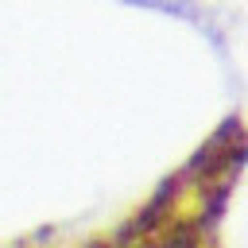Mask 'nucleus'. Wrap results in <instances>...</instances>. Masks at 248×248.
<instances>
[{"label": "nucleus", "instance_id": "nucleus-1", "mask_svg": "<svg viewBox=\"0 0 248 248\" xmlns=\"http://www.w3.org/2000/svg\"><path fill=\"white\" fill-rule=\"evenodd\" d=\"M248 155V132L232 120L213 132L128 221L85 248H221V213Z\"/></svg>", "mask_w": 248, "mask_h": 248}, {"label": "nucleus", "instance_id": "nucleus-3", "mask_svg": "<svg viewBox=\"0 0 248 248\" xmlns=\"http://www.w3.org/2000/svg\"><path fill=\"white\" fill-rule=\"evenodd\" d=\"M147 4H163V8H167V4H170V0H147Z\"/></svg>", "mask_w": 248, "mask_h": 248}, {"label": "nucleus", "instance_id": "nucleus-2", "mask_svg": "<svg viewBox=\"0 0 248 248\" xmlns=\"http://www.w3.org/2000/svg\"><path fill=\"white\" fill-rule=\"evenodd\" d=\"M16 248H85V240H35V244H16Z\"/></svg>", "mask_w": 248, "mask_h": 248}]
</instances>
